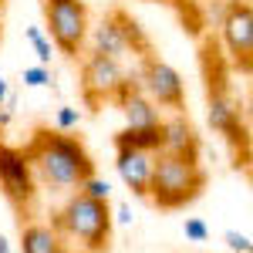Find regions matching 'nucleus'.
Returning a JSON list of instances; mask_svg holds the SVG:
<instances>
[{
	"label": "nucleus",
	"mask_w": 253,
	"mask_h": 253,
	"mask_svg": "<svg viewBox=\"0 0 253 253\" xmlns=\"http://www.w3.org/2000/svg\"><path fill=\"white\" fill-rule=\"evenodd\" d=\"M115 145H132V149L159 152L162 149V125H156V128H118Z\"/></svg>",
	"instance_id": "15"
},
{
	"label": "nucleus",
	"mask_w": 253,
	"mask_h": 253,
	"mask_svg": "<svg viewBox=\"0 0 253 253\" xmlns=\"http://www.w3.org/2000/svg\"><path fill=\"white\" fill-rule=\"evenodd\" d=\"M7 95H10V81H7V75H0V105L7 101Z\"/></svg>",
	"instance_id": "23"
},
{
	"label": "nucleus",
	"mask_w": 253,
	"mask_h": 253,
	"mask_svg": "<svg viewBox=\"0 0 253 253\" xmlns=\"http://www.w3.org/2000/svg\"><path fill=\"white\" fill-rule=\"evenodd\" d=\"M115 14V24L118 31H122V38H125V47H128V54H135V58H142V54H152V41H149V34H145V27L138 24L128 10H112Z\"/></svg>",
	"instance_id": "14"
},
{
	"label": "nucleus",
	"mask_w": 253,
	"mask_h": 253,
	"mask_svg": "<svg viewBox=\"0 0 253 253\" xmlns=\"http://www.w3.org/2000/svg\"><path fill=\"white\" fill-rule=\"evenodd\" d=\"M81 193L91 196V199H101V203H112V182L101 179V175H88L81 182Z\"/></svg>",
	"instance_id": "19"
},
{
	"label": "nucleus",
	"mask_w": 253,
	"mask_h": 253,
	"mask_svg": "<svg viewBox=\"0 0 253 253\" xmlns=\"http://www.w3.org/2000/svg\"><path fill=\"white\" fill-rule=\"evenodd\" d=\"M0 253H10V240L7 236H0Z\"/></svg>",
	"instance_id": "24"
},
{
	"label": "nucleus",
	"mask_w": 253,
	"mask_h": 253,
	"mask_svg": "<svg viewBox=\"0 0 253 253\" xmlns=\"http://www.w3.org/2000/svg\"><path fill=\"white\" fill-rule=\"evenodd\" d=\"M0 189L10 199V206L20 213H27L38 199V175H34L20 145L0 142Z\"/></svg>",
	"instance_id": "8"
},
{
	"label": "nucleus",
	"mask_w": 253,
	"mask_h": 253,
	"mask_svg": "<svg viewBox=\"0 0 253 253\" xmlns=\"http://www.w3.org/2000/svg\"><path fill=\"white\" fill-rule=\"evenodd\" d=\"M199 132L189 122V115L172 112V118H162V149L159 152H172V156H189L199 159Z\"/></svg>",
	"instance_id": "11"
},
{
	"label": "nucleus",
	"mask_w": 253,
	"mask_h": 253,
	"mask_svg": "<svg viewBox=\"0 0 253 253\" xmlns=\"http://www.w3.org/2000/svg\"><path fill=\"white\" fill-rule=\"evenodd\" d=\"M112 203L91 199L81 189L68 193L64 206L51 216V226L64 236V243L78 247L81 253H105L112 240Z\"/></svg>",
	"instance_id": "2"
},
{
	"label": "nucleus",
	"mask_w": 253,
	"mask_h": 253,
	"mask_svg": "<svg viewBox=\"0 0 253 253\" xmlns=\"http://www.w3.org/2000/svg\"><path fill=\"white\" fill-rule=\"evenodd\" d=\"M112 219H118V223H125V226H128V223H132V210H128V206H118Z\"/></svg>",
	"instance_id": "22"
},
{
	"label": "nucleus",
	"mask_w": 253,
	"mask_h": 253,
	"mask_svg": "<svg viewBox=\"0 0 253 253\" xmlns=\"http://www.w3.org/2000/svg\"><path fill=\"white\" fill-rule=\"evenodd\" d=\"M135 75L138 91L149 98L156 108H169V112H182L186 108V81L169 61H162L159 54H142Z\"/></svg>",
	"instance_id": "5"
},
{
	"label": "nucleus",
	"mask_w": 253,
	"mask_h": 253,
	"mask_svg": "<svg viewBox=\"0 0 253 253\" xmlns=\"http://www.w3.org/2000/svg\"><path fill=\"white\" fill-rule=\"evenodd\" d=\"M152 156L156 152H145V149H132V145H115V169L118 179L132 189V196L149 193V175H152Z\"/></svg>",
	"instance_id": "10"
},
{
	"label": "nucleus",
	"mask_w": 253,
	"mask_h": 253,
	"mask_svg": "<svg viewBox=\"0 0 253 253\" xmlns=\"http://www.w3.org/2000/svg\"><path fill=\"white\" fill-rule=\"evenodd\" d=\"M84 51L108 54V58H118V61L128 54L125 38H122V31H118V24H115V14H105L98 24H91V31H88V47H84Z\"/></svg>",
	"instance_id": "13"
},
{
	"label": "nucleus",
	"mask_w": 253,
	"mask_h": 253,
	"mask_svg": "<svg viewBox=\"0 0 253 253\" xmlns=\"http://www.w3.org/2000/svg\"><path fill=\"white\" fill-rule=\"evenodd\" d=\"M20 253H71V247L51 223L27 219L20 223Z\"/></svg>",
	"instance_id": "12"
},
{
	"label": "nucleus",
	"mask_w": 253,
	"mask_h": 253,
	"mask_svg": "<svg viewBox=\"0 0 253 253\" xmlns=\"http://www.w3.org/2000/svg\"><path fill=\"white\" fill-rule=\"evenodd\" d=\"M219 41L226 58L240 75H250L253 64V3L250 0H226L219 17Z\"/></svg>",
	"instance_id": "6"
},
{
	"label": "nucleus",
	"mask_w": 253,
	"mask_h": 253,
	"mask_svg": "<svg viewBox=\"0 0 253 253\" xmlns=\"http://www.w3.org/2000/svg\"><path fill=\"white\" fill-rule=\"evenodd\" d=\"M81 125V108L75 105H61L54 112V132H75Z\"/></svg>",
	"instance_id": "18"
},
{
	"label": "nucleus",
	"mask_w": 253,
	"mask_h": 253,
	"mask_svg": "<svg viewBox=\"0 0 253 253\" xmlns=\"http://www.w3.org/2000/svg\"><path fill=\"white\" fill-rule=\"evenodd\" d=\"M20 149L38 175V186L51 189V193H75V189H81V182L88 175H95L91 152L71 132L38 128Z\"/></svg>",
	"instance_id": "1"
},
{
	"label": "nucleus",
	"mask_w": 253,
	"mask_h": 253,
	"mask_svg": "<svg viewBox=\"0 0 253 253\" xmlns=\"http://www.w3.org/2000/svg\"><path fill=\"white\" fill-rule=\"evenodd\" d=\"M78 253H81V250H78Z\"/></svg>",
	"instance_id": "26"
},
{
	"label": "nucleus",
	"mask_w": 253,
	"mask_h": 253,
	"mask_svg": "<svg viewBox=\"0 0 253 253\" xmlns=\"http://www.w3.org/2000/svg\"><path fill=\"white\" fill-rule=\"evenodd\" d=\"M20 81H24V88H54V75L47 64H27L20 71Z\"/></svg>",
	"instance_id": "17"
},
{
	"label": "nucleus",
	"mask_w": 253,
	"mask_h": 253,
	"mask_svg": "<svg viewBox=\"0 0 253 253\" xmlns=\"http://www.w3.org/2000/svg\"><path fill=\"white\" fill-rule=\"evenodd\" d=\"M128 78H132V71L118 58L95 54V51H84L81 54V91H84V101L88 105L115 101L118 91L128 84Z\"/></svg>",
	"instance_id": "7"
},
{
	"label": "nucleus",
	"mask_w": 253,
	"mask_h": 253,
	"mask_svg": "<svg viewBox=\"0 0 253 253\" xmlns=\"http://www.w3.org/2000/svg\"><path fill=\"white\" fill-rule=\"evenodd\" d=\"M206 189V169L199 159L156 152L152 156V175H149V193L159 210H182L193 199H199Z\"/></svg>",
	"instance_id": "3"
},
{
	"label": "nucleus",
	"mask_w": 253,
	"mask_h": 253,
	"mask_svg": "<svg viewBox=\"0 0 253 253\" xmlns=\"http://www.w3.org/2000/svg\"><path fill=\"white\" fill-rule=\"evenodd\" d=\"M182 233H186L189 243H206V240H210V226H206L199 216H189V219L182 223Z\"/></svg>",
	"instance_id": "20"
},
{
	"label": "nucleus",
	"mask_w": 253,
	"mask_h": 253,
	"mask_svg": "<svg viewBox=\"0 0 253 253\" xmlns=\"http://www.w3.org/2000/svg\"><path fill=\"white\" fill-rule=\"evenodd\" d=\"M0 7H3V0H0Z\"/></svg>",
	"instance_id": "25"
},
{
	"label": "nucleus",
	"mask_w": 253,
	"mask_h": 253,
	"mask_svg": "<svg viewBox=\"0 0 253 253\" xmlns=\"http://www.w3.org/2000/svg\"><path fill=\"white\" fill-rule=\"evenodd\" d=\"M226 247L233 253H253V243L247 233H236V230H226Z\"/></svg>",
	"instance_id": "21"
},
{
	"label": "nucleus",
	"mask_w": 253,
	"mask_h": 253,
	"mask_svg": "<svg viewBox=\"0 0 253 253\" xmlns=\"http://www.w3.org/2000/svg\"><path fill=\"white\" fill-rule=\"evenodd\" d=\"M24 38H27L31 47H34L38 64H47V68H51V61H54V44H51L47 34H44V27H24Z\"/></svg>",
	"instance_id": "16"
},
{
	"label": "nucleus",
	"mask_w": 253,
	"mask_h": 253,
	"mask_svg": "<svg viewBox=\"0 0 253 253\" xmlns=\"http://www.w3.org/2000/svg\"><path fill=\"white\" fill-rule=\"evenodd\" d=\"M44 10V34L51 38L54 51L64 58H81L88 47L91 10L84 0H41Z\"/></svg>",
	"instance_id": "4"
},
{
	"label": "nucleus",
	"mask_w": 253,
	"mask_h": 253,
	"mask_svg": "<svg viewBox=\"0 0 253 253\" xmlns=\"http://www.w3.org/2000/svg\"><path fill=\"white\" fill-rule=\"evenodd\" d=\"M206 122H210V128H213L216 135H223L230 145H233L236 159L247 156V145H250V135H247V125H243V115H240V105H236V98L219 84L210 81V91H206Z\"/></svg>",
	"instance_id": "9"
}]
</instances>
